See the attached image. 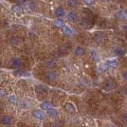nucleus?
Masks as SVG:
<instances>
[{
  "label": "nucleus",
  "mask_w": 127,
  "mask_h": 127,
  "mask_svg": "<svg viewBox=\"0 0 127 127\" xmlns=\"http://www.w3.org/2000/svg\"><path fill=\"white\" fill-rule=\"evenodd\" d=\"M34 117H36L38 119H44L45 118V113L41 110H34L33 112Z\"/></svg>",
  "instance_id": "obj_4"
},
{
  "label": "nucleus",
  "mask_w": 127,
  "mask_h": 127,
  "mask_svg": "<svg viewBox=\"0 0 127 127\" xmlns=\"http://www.w3.org/2000/svg\"><path fill=\"white\" fill-rule=\"evenodd\" d=\"M115 87H116V84L114 83V81L109 80L107 82V83H106L104 89H105V91H111L112 90H114L115 88Z\"/></svg>",
  "instance_id": "obj_2"
},
{
  "label": "nucleus",
  "mask_w": 127,
  "mask_h": 127,
  "mask_svg": "<svg viewBox=\"0 0 127 127\" xmlns=\"http://www.w3.org/2000/svg\"><path fill=\"white\" fill-rule=\"evenodd\" d=\"M26 0H19L18 3H19V4H21V5H23V4L26 3Z\"/></svg>",
  "instance_id": "obj_30"
},
{
  "label": "nucleus",
  "mask_w": 127,
  "mask_h": 127,
  "mask_svg": "<svg viewBox=\"0 0 127 127\" xmlns=\"http://www.w3.org/2000/svg\"><path fill=\"white\" fill-rule=\"evenodd\" d=\"M62 30L64 32V33L65 35H67V36H72L73 35V33H72V30L70 29V28L68 26H62Z\"/></svg>",
  "instance_id": "obj_9"
},
{
  "label": "nucleus",
  "mask_w": 127,
  "mask_h": 127,
  "mask_svg": "<svg viewBox=\"0 0 127 127\" xmlns=\"http://www.w3.org/2000/svg\"><path fill=\"white\" fill-rule=\"evenodd\" d=\"M45 78L49 82H54V81L57 78V75L54 72H48L45 75Z\"/></svg>",
  "instance_id": "obj_1"
},
{
  "label": "nucleus",
  "mask_w": 127,
  "mask_h": 127,
  "mask_svg": "<svg viewBox=\"0 0 127 127\" xmlns=\"http://www.w3.org/2000/svg\"><path fill=\"white\" fill-rule=\"evenodd\" d=\"M0 122H1L2 125H5V126L10 125V122H11V118L8 117V116H3V117L1 118Z\"/></svg>",
  "instance_id": "obj_12"
},
{
  "label": "nucleus",
  "mask_w": 127,
  "mask_h": 127,
  "mask_svg": "<svg viewBox=\"0 0 127 127\" xmlns=\"http://www.w3.org/2000/svg\"><path fill=\"white\" fill-rule=\"evenodd\" d=\"M55 15L58 17H61L63 16H64V15H65L64 10L62 7H61V6H60V7H57L55 10Z\"/></svg>",
  "instance_id": "obj_7"
},
{
  "label": "nucleus",
  "mask_w": 127,
  "mask_h": 127,
  "mask_svg": "<svg viewBox=\"0 0 127 127\" xmlns=\"http://www.w3.org/2000/svg\"><path fill=\"white\" fill-rule=\"evenodd\" d=\"M122 76L126 80H127V72H124L122 73Z\"/></svg>",
  "instance_id": "obj_28"
},
{
  "label": "nucleus",
  "mask_w": 127,
  "mask_h": 127,
  "mask_svg": "<svg viewBox=\"0 0 127 127\" xmlns=\"http://www.w3.org/2000/svg\"><path fill=\"white\" fill-rule=\"evenodd\" d=\"M2 7V5H1V3H0V8H1Z\"/></svg>",
  "instance_id": "obj_34"
},
{
  "label": "nucleus",
  "mask_w": 127,
  "mask_h": 127,
  "mask_svg": "<svg viewBox=\"0 0 127 127\" xmlns=\"http://www.w3.org/2000/svg\"><path fill=\"white\" fill-rule=\"evenodd\" d=\"M41 108L42 109V110L48 111V110H49V109L52 108V107L50 103H48V102H44V103H42L41 104Z\"/></svg>",
  "instance_id": "obj_15"
},
{
  "label": "nucleus",
  "mask_w": 127,
  "mask_h": 127,
  "mask_svg": "<svg viewBox=\"0 0 127 127\" xmlns=\"http://www.w3.org/2000/svg\"><path fill=\"white\" fill-rule=\"evenodd\" d=\"M11 64H12V66L14 68H19L21 64H22V62H21V60L19 58L15 57V58L12 59Z\"/></svg>",
  "instance_id": "obj_8"
},
{
  "label": "nucleus",
  "mask_w": 127,
  "mask_h": 127,
  "mask_svg": "<svg viewBox=\"0 0 127 127\" xmlns=\"http://www.w3.org/2000/svg\"><path fill=\"white\" fill-rule=\"evenodd\" d=\"M68 19L71 22H76L77 20V15L76 12L74 11H71L70 13H68Z\"/></svg>",
  "instance_id": "obj_13"
},
{
  "label": "nucleus",
  "mask_w": 127,
  "mask_h": 127,
  "mask_svg": "<svg viewBox=\"0 0 127 127\" xmlns=\"http://www.w3.org/2000/svg\"><path fill=\"white\" fill-rule=\"evenodd\" d=\"M117 17L120 20H127V15L125 11H118L117 13Z\"/></svg>",
  "instance_id": "obj_16"
},
{
  "label": "nucleus",
  "mask_w": 127,
  "mask_h": 127,
  "mask_svg": "<svg viewBox=\"0 0 127 127\" xmlns=\"http://www.w3.org/2000/svg\"><path fill=\"white\" fill-rule=\"evenodd\" d=\"M125 94H126V95L127 96V87L126 88V90H125Z\"/></svg>",
  "instance_id": "obj_32"
},
{
  "label": "nucleus",
  "mask_w": 127,
  "mask_h": 127,
  "mask_svg": "<svg viewBox=\"0 0 127 127\" xmlns=\"http://www.w3.org/2000/svg\"><path fill=\"white\" fill-rule=\"evenodd\" d=\"M64 108H65V110L69 113H74L76 111L75 106L71 103H67L64 105Z\"/></svg>",
  "instance_id": "obj_5"
},
{
  "label": "nucleus",
  "mask_w": 127,
  "mask_h": 127,
  "mask_svg": "<svg viewBox=\"0 0 127 127\" xmlns=\"http://www.w3.org/2000/svg\"><path fill=\"white\" fill-rule=\"evenodd\" d=\"M47 114L52 118H56L58 116V112L56 110H55V109L51 108V109H49V110L47 111Z\"/></svg>",
  "instance_id": "obj_10"
},
{
  "label": "nucleus",
  "mask_w": 127,
  "mask_h": 127,
  "mask_svg": "<svg viewBox=\"0 0 127 127\" xmlns=\"http://www.w3.org/2000/svg\"><path fill=\"white\" fill-rule=\"evenodd\" d=\"M84 2L87 5H93L95 3V0H84Z\"/></svg>",
  "instance_id": "obj_25"
},
{
  "label": "nucleus",
  "mask_w": 127,
  "mask_h": 127,
  "mask_svg": "<svg viewBox=\"0 0 127 127\" xmlns=\"http://www.w3.org/2000/svg\"><path fill=\"white\" fill-rule=\"evenodd\" d=\"M14 74H15V75H16L17 76H21L22 75V72L20 71V70H16L15 72H14Z\"/></svg>",
  "instance_id": "obj_26"
},
{
  "label": "nucleus",
  "mask_w": 127,
  "mask_h": 127,
  "mask_svg": "<svg viewBox=\"0 0 127 127\" xmlns=\"http://www.w3.org/2000/svg\"><path fill=\"white\" fill-rule=\"evenodd\" d=\"M80 24L82 25L83 27H85V28H89L91 26L90 21L88 20L87 18H86V17H82V18H81Z\"/></svg>",
  "instance_id": "obj_11"
},
{
  "label": "nucleus",
  "mask_w": 127,
  "mask_h": 127,
  "mask_svg": "<svg viewBox=\"0 0 127 127\" xmlns=\"http://www.w3.org/2000/svg\"><path fill=\"white\" fill-rule=\"evenodd\" d=\"M125 12H126V15H127V9H126V10H125Z\"/></svg>",
  "instance_id": "obj_33"
},
{
  "label": "nucleus",
  "mask_w": 127,
  "mask_h": 127,
  "mask_svg": "<svg viewBox=\"0 0 127 127\" xmlns=\"http://www.w3.org/2000/svg\"><path fill=\"white\" fill-rule=\"evenodd\" d=\"M6 91H0V96H5L6 95Z\"/></svg>",
  "instance_id": "obj_29"
},
{
  "label": "nucleus",
  "mask_w": 127,
  "mask_h": 127,
  "mask_svg": "<svg viewBox=\"0 0 127 127\" xmlns=\"http://www.w3.org/2000/svg\"><path fill=\"white\" fill-rule=\"evenodd\" d=\"M54 25L56 27H61L63 26V22L61 19H56L54 22Z\"/></svg>",
  "instance_id": "obj_21"
},
{
  "label": "nucleus",
  "mask_w": 127,
  "mask_h": 127,
  "mask_svg": "<svg viewBox=\"0 0 127 127\" xmlns=\"http://www.w3.org/2000/svg\"><path fill=\"white\" fill-rule=\"evenodd\" d=\"M11 10L15 13H17V14H22L23 13V9L22 8V6H12Z\"/></svg>",
  "instance_id": "obj_17"
},
{
  "label": "nucleus",
  "mask_w": 127,
  "mask_h": 127,
  "mask_svg": "<svg viewBox=\"0 0 127 127\" xmlns=\"http://www.w3.org/2000/svg\"><path fill=\"white\" fill-rule=\"evenodd\" d=\"M123 31H124L125 33H127V24H126V25H125V26H123Z\"/></svg>",
  "instance_id": "obj_31"
},
{
  "label": "nucleus",
  "mask_w": 127,
  "mask_h": 127,
  "mask_svg": "<svg viewBox=\"0 0 127 127\" xmlns=\"http://www.w3.org/2000/svg\"><path fill=\"white\" fill-rule=\"evenodd\" d=\"M122 119L127 122V113H125V114L122 115Z\"/></svg>",
  "instance_id": "obj_27"
},
{
  "label": "nucleus",
  "mask_w": 127,
  "mask_h": 127,
  "mask_svg": "<svg viewBox=\"0 0 127 127\" xmlns=\"http://www.w3.org/2000/svg\"><path fill=\"white\" fill-rule=\"evenodd\" d=\"M106 64H107V66H109L110 68H117V66H118V61H117V60H115V59L109 60V61L106 62Z\"/></svg>",
  "instance_id": "obj_6"
},
{
  "label": "nucleus",
  "mask_w": 127,
  "mask_h": 127,
  "mask_svg": "<svg viewBox=\"0 0 127 127\" xmlns=\"http://www.w3.org/2000/svg\"><path fill=\"white\" fill-rule=\"evenodd\" d=\"M10 102L11 103H17V97L15 96V95H11V96L10 97Z\"/></svg>",
  "instance_id": "obj_22"
},
{
  "label": "nucleus",
  "mask_w": 127,
  "mask_h": 127,
  "mask_svg": "<svg viewBox=\"0 0 127 127\" xmlns=\"http://www.w3.org/2000/svg\"><path fill=\"white\" fill-rule=\"evenodd\" d=\"M20 106L24 109H27V108H30L31 107V104L30 103V102L23 100L22 103H20Z\"/></svg>",
  "instance_id": "obj_20"
},
{
  "label": "nucleus",
  "mask_w": 127,
  "mask_h": 127,
  "mask_svg": "<svg viewBox=\"0 0 127 127\" xmlns=\"http://www.w3.org/2000/svg\"><path fill=\"white\" fill-rule=\"evenodd\" d=\"M114 52H115V54L117 55V56H122L123 55L125 54V50L122 48H115Z\"/></svg>",
  "instance_id": "obj_18"
},
{
  "label": "nucleus",
  "mask_w": 127,
  "mask_h": 127,
  "mask_svg": "<svg viewBox=\"0 0 127 127\" xmlns=\"http://www.w3.org/2000/svg\"><path fill=\"white\" fill-rule=\"evenodd\" d=\"M78 2L77 0H68V6L71 8H75L76 7Z\"/></svg>",
  "instance_id": "obj_19"
},
{
  "label": "nucleus",
  "mask_w": 127,
  "mask_h": 127,
  "mask_svg": "<svg viewBox=\"0 0 127 127\" xmlns=\"http://www.w3.org/2000/svg\"><path fill=\"white\" fill-rule=\"evenodd\" d=\"M35 89H36V92L38 95H45L48 91V88L43 85H37L35 87Z\"/></svg>",
  "instance_id": "obj_3"
},
{
  "label": "nucleus",
  "mask_w": 127,
  "mask_h": 127,
  "mask_svg": "<svg viewBox=\"0 0 127 127\" xmlns=\"http://www.w3.org/2000/svg\"><path fill=\"white\" fill-rule=\"evenodd\" d=\"M91 56H92V57L94 58L95 61H98V53L95 50H92L91 51Z\"/></svg>",
  "instance_id": "obj_23"
},
{
  "label": "nucleus",
  "mask_w": 127,
  "mask_h": 127,
  "mask_svg": "<svg viewBox=\"0 0 127 127\" xmlns=\"http://www.w3.org/2000/svg\"><path fill=\"white\" fill-rule=\"evenodd\" d=\"M84 53H85V50H84V48H82V47H77L76 49H75V54L76 56H83L84 55Z\"/></svg>",
  "instance_id": "obj_14"
},
{
  "label": "nucleus",
  "mask_w": 127,
  "mask_h": 127,
  "mask_svg": "<svg viewBox=\"0 0 127 127\" xmlns=\"http://www.w3.org/2000/svg\"><path fill=\"white\" fill-rule=\"evenodd\" d=\"M10 43H11L13 45H16L17 43H18V41L17 40V38L13 37V38H11V40H10Z\"/></svg>",
  "instance_id": "obj_24"
}]
</instances>
